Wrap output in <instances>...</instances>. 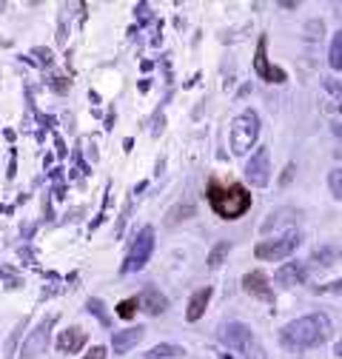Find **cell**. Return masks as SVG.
I'll return each mask as SVG.
<instances>
[{
	"instance_id": "cell-1",
	"label": "cell",
	"mask_w": 342,
	"mask_h": 359,
	"mask_svg": "<svg viewBox=\"0 0 342 359\" xmlns=\"http://www.w3.org/2000/svg\"><path fill=\"white\" fill-rule=\"evenodd\" d=\"M334 325L325 313H308V317H299L294 323H288L280 331V342L288 351H306V348H317L331 337Z\"/></svg>"
},
{
	"instance_id": "cell-2",
	"label": "cell",
	"mask_w": 342,
	"mask_h": 359,
	"mask_svg": "<svg viewBox=\"0 0 342 359\" xmlns=\"http://www.w3.org/2000/svg\"><path fill=\"white\" fill-rule=\"evenodd\" d=\"M208 203H211L214 211H217V217H223V219H240L251 208V194L240 183H231V186L211 183L208 186Z\"/></svg>"
},
{
	"instance_id": "cell-3",
	"label": "cell",
	"mask_w": 342,
	"mask_h": 359,
	"mask_svg": "<svg viewBox=\"0 0 342 359\" xmlns=\"http://www.w3.org/2000/svg\"><path fill=\"white\" fill-rule=\"evenodd\" d=\"M299 243H303V234H299V231H285V234H280V237H274V240L256 243L254 257H256V259H266V262H277V259L291 257V254L299 248Z\"/></svg>"
},
{
	"instance_id": "cell-4",
	"label": "cell",
	"mask_w": 342,
	"mask_h": 359,
	"mask_svg": "<svg viewBox=\"0 0 342 359\" xmlns=\"http://www.w3.org/2000/svg\"><path fill=\"white\" fill-rule=\"evenodd\" d=\"M256 134H260V117H256L254 111H242L240 117H234V123H231V151L245 154L256 143Z\"/></svg>"
},
{
	"instance_id": "cell-5",
	"label": "cell",
	"mask_w": 342,
	"mask_h": 359,
	"mask_svg": "<svg viewBox=\"0 0 342 359\" xmlns=\"http://www.w3.org/2000/svg\"><path fill=\"white\" fill-rule=\"evenodd\" d=\"M151 251H154V231H151V229H143V231L137 234L132 251H128V259H125V265H123V271H128V274L140 271V268L149 262Z\"/></svg>"
},
{
	"instance_id": "cell-6",
	"label": "cell",
	"mask_w": 342,
	"mask_h": 359,
	"mask_svg": "<svg viewBox=\"0 0 342 359\" xmlns=\"http://www.w3.org/2000/svg\"><path fill=\"white\" fill-rule=\"evenodd\" d=\"M245 180L256 189L268 186V180H271V154H268V149H256L251 154V160L245 163Z\"/></svg>"
},
{
	"instance_id": "cell-7",
	"label": "cell",
	"mask_w": 342,
	"mask_h": 359,
	"mask_svg": "<svg viewBox=\"0 0 342 359\" xmlns=\"http://www.w3.org/2000/svg\"><path fill=\"white\" fill-rule=\"evenodd\" d=\"M49 328H52V320L46 323H40L23 342V359H32V356H40V353H46V345H49Z\"/></svg>"
},
{
	"instance_id": "cell-8",
	"label": "cell",
	"mask_w": 342,
	"mask_h": 359,
	"mask_svg": "<svg viewBox=\"0 0 342 359\" xmlns=\"http://www.w3.org/2000/svg\"><path fill=\"white\" fill-rule=\"evenodd\" d=\"M220 339H223L228 348H234V351H245V348L251 345V328L242 325V323H228V325H223Z\"/></svg>"
},
{
	"instance_id": "cell-9",
	"label": "cell",
	"mask_w": 342,
	"mask_h": 359,
	"mask_svg": "<svg viewBox=\"0 0 342 359\" xmlns=\"http://www.w3.org/2000/svg\"><path fill=\"white\" fill-rule=\"evenodd\" d=\"M254 69H256V74H260L263 80H268V83H285V72H282V69H277V66H271V63H268V57H266V37L260 40V46H256Z\"/></svg>"
},
{
	"instance_id": "cell-10",
	"label": "cell",
	"mask_w": 342,
	"mask_h": 359,
	"mask_svg": "<svg viewBox=\"0 0 342 359\" xmlns=\"http://www.w3.org/2000/svg\"><path fill=\"white\" fill-rule=\"evenodd\" d=\"M306 277H308V268H306L303 262H285V265L277 268V274H274V280H277L280 285H285V288L303 285Z\"/></svg>"
},
{
	"instance_id": "cell-11",
	"label": "cell",
	"mask_w": 342,
	"mask_h": 359,
	"mask_svg": "<svg viewBox=\"0 0 342 359\" xmlns=\"http://www.w3.org/2000/svg\"><path fill=\"white\" fill-rule=\"evenodd\" d=\"M137 305H140V311H143V313H149V317H160V313H165V311H168V299H165L157 288H146V291L140 294Z\"/></svg>"
},
{
	"instance_id": "cell-12",
	"label": "cell",
	"mask_w": 342,
	"mask_h": 359,
	"mask_svg": "<svg viewBox=\"0 0 342 359\" xmlns=\"http://www.w3.org/2000/svg\"><path fill=\"white\" fill-rule=\"evenodd\" d=\"M146 337V328H125V331H117L114 337H111V348H114V353H128L132 351L140 339Z\"/></svg>"
},
{
	"instance_id": "cell-13",
	"label": "cell",
	"mask_w": 342,
	"mask_h": 359,
	"mask_svg": "<svg viewBox=\"0 0 342 359\" xmlns=\"http://www.w3.org/2000/svg\"><path fill=\"white\" fill-rule=\"evenodd\" d=\"M242 285H245V291L254 294V297H260V299H274V294H271V288H268V277H266L263 271H251V274H245V277H242Z\"/></svg>"
},
{
	"instance_id": "cell-14",
	"label": "cell",
	"mask_w": 342,
	"mask_h": 359,
	"mask_svg": "<svg viewBox=\"0 0 342 359\" xmlns=\"http://www.w3.org/2000/svg\"><path fill=\"white\" fill-rule=\"evenodd\" d=\"M208 299H211V288H200L191 299H189V311H186V320L189 323H197L203 313H205V308H208Z\"/></svg>"
},
{
	"instance_id": "cell-15",
	"label": "cell",
	"mask_w": 342,
	"mask_h": 359,
	"mask_svg": "<svg viewBox=\"0 0 342 359\" xmlns=\"http://www.w3.org/2000/svg\"><path fill=\"white\" fill-rule=\"evenodd\" d=\"M60 351H66V353H77L83 345H86V334L80 331V328H69V331H63L60 334Z\"/></svg>"
},
{
	"instance_id": "cell-16",
	"label": "cell",
	"mask_w": 342,
	"mask_h": 359,
	"mask_svg": "<svg viewBox=\"0 0 342 359\" xmlns=\"http://www.w3.org/2000/svg\"><path fill=\"white\" fill-rule=\"evenodd\" d=\"M186 351L180 348V345H171V342H163V345H154V348H149L140 359H177V356H183Z\"/></svg>"
},
{
	"instance_id": "cell-17",
	"label": "cell",
	"mask_w": 342,
	"mask_h": 359,
	"mask_svg": "<svg viewBox=\"0 0 342 359\" xmlns=\"http://www.w3.org/2000/svg\"><path fill=\"white\" fill-rule=\"evenodd\" d=\"M339 257H342V245H339V243H334V245L328 243V245H322V248H317L311 259H314L317 265H334V262H336Z\"/></svg>"
},
{
	"instance_id": "cell-18",
	"label": "cell",
	"mask_w": 342,
	"mask_h": 359,
	"mask_svg": "<svg viewBox=\"0 0 342 359\" xmlns=\"http://www.w3.org/2000/svg\"><path fill=\"white\" fill-rule=\"evenodd\" d=\"M328 66L334 72H342V32L331 37V49H328Z\"/></svg>"
},
{
	"instance_id": "cell-19",
	"label": "cell",
	"mask_w": 342,
	"mask_h": 359,
	"mask_svg": "<svg viewBox=\"0 0 342 359\" xmlns=\"http://www.w3.org/2000/svg\"><path fill=\"white\" fill-rule=\"evenodd\" d=\"M228 251H231V243H217V245H214L211 254H208V268H220L226 262Z\"/></svg>"
},
{
	"instance_id": "cell-20",
	"label": "cell",
	"mask_w": 342,
	"mask_h": 359,
	"mask_svg": "<svg viewBox=\"0 0 342 359\" xmlns=\"http://www.w3.org/2000/svg\"><path fill=\"white\" fill-rule=\"evenodd\" d=\"M328 189H331V194L336 200H342V168H336V171L328 174Z\"/></svg>"
},
{
	"instance_id": "cell-21",
	"label": "cell",
	"mask_w": 342,
	"mask_h": 359,
	"mask_svg": "<svg viewBox=\"0 0 342 359\" xmlns=\"http://www.w3.org/2000/svg\"><path fill=\"white\" fill-rule=\"evenodd\" d=\"M137 308H140V305H137V299H125V302H120V305H117V313L128 320V317H135V311H137Z\"/></svg>"
},
{
	"instance_id": "cell-22",
	"label": "cell",
	"mask_w": 342,
	"mask_h": 359,
	"mask_svg": "<svg viewBox=\"0 0 342 359\" xmlns=\"http://www.w3.org/2000/svg\"><path fill=\"white\" fill-rule=\"evenodd\" d=\"M89 311H95V313H97L100 323H109V317L103 313V302H100V299H89Z\"/></svg>"
},
{
	"instance_id": "cell-23",
	"label": "cell",
	"mask_w": 342,
	"mask_h": 359,
	"mask_svg": "<svg viewBox=\"0 0 342 359\" xmlns=\"http://www.w3.org/2000/svg\"><path fill=\"white\" fill-rule=\"evenodd\" d=\"M83 359H106V348H100V345H97V348H92L89 353H86Z\"/></svg>"
},
{
	"instance_id": "cell-24",
	"label": "cell",
	"mask_w": 342,
	"mask_h": 359,
	"mask_svg": "<svg viewBox=\"0 0 342 359\" xmlns=\"http://www.w3.org/2000/svg\"><path fill=\"white\" fill-rule=\"evenodd\" d=\"M322 291H328V294H342V280H334L331 285H325Z\"/></svg>"
},
{
	"instance_id": "cell-25",
	"label": "cell",
	"mask_w": 342,
	"mask_h": 359,
	"mask_svg": "<svg viewBox=\"0 0 342 359\" xmlns=\"http://www.w3.org/2000/svg\"><path fill=\"white\" fill-rule=\"evenodd\" d=\"M331 128H334V134H336V137L342 140V123H331Z\"/></svg>"
},
{
	"instance_id": "cell-26",
	"label": "cell",
	"mask_w": 342,
	"mask_h": 359,
	"mask_svg": "<svg viewBox=\"0 0 342 359\" xmlns=\"http://www.w3.org/2000/svg\"><path fill=\"white\" fill-rule=\"evenodd\" d=\"M334 353H336V356H339V359H342V339H339V342H336V345H334Z\"/></svg>"
},
{
	"instance_id": "cell-27",
	"label": "cell",
	"mask_w": 342,
	"mask_h": 359,
	"mask_svg": "<svg viewBox=\"0 0 342 359\" xmlns=\"http://www.w3.org/2000/svg\"><path fill=\"white\" fill-rule=\"evenodd\" d=\"M339 109H342V97H339Z\"/></svg>"
}]
</instances>
